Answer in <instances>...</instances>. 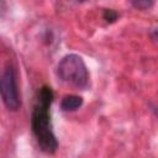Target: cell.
Returning a JSON list of instances; mask_svg holds the SVG:
<instances>
[{
    "label": "cell",
    "mask_w": 158,
    "mask_h": 158,
    "mask_svg": "<svg viewBox=\"0 0 158 158\" xmlns=\"http://www.w3.org/2000/svg\"><path fill=\"white\" fill-rule=\"evenodd\" d=\"M53 93L49 86H42L38 91L36 104L32 110L31 127L41 151L53 154L58 148V141L53 133L49 117V107Z\"/></svg>",
    "instance_id": "cell-1"
},
{
    "label": "cell",
    "mask_w": 158,
    "mask_h": 158,
    "mask_svg": "<svg viewBox=\"0 0 158 158\" xmlns=\"http://www.w3.org/2000/svg\"><path fill=\"white\" fill-rule=\"evenodd\" d=\"M57 75L64 84L78 89L86 90L89 88V72L85 62L78 54L70 53L64 56L57 65Z\"/></svg>",
    "instance_id": "cell-2"
},
{
    "label": "cell",
    "mask_w": 158,
    "mask_h": 158,
    "mask_svg": "<svg viewBox=\"0 0 158 158\" xmlns=\"http://www.w3.org/2000/svg\"><path fill=\"white\" fill-rule=\"evenodd\" d=\"M0 91L5 107L10 111H17L21 106V99L19 94L15 69L11 64H7L1 72Z\"/></svg>",
    "instance_id": "cell-3"
},
{
    "label": "cell",
    "mask_w": 158,
    "mask_h": 158,
    "mask_svg": "<svg viewBox=\"0 0 158 158\" xmlns=\"http://www.w3.org/2000/svg\"><path fill=\"white\" fill-rule=\"evenodd\" d=\"M83 105V98L79 95H65L60 101V109L63 111H75Z\"/></svg>",
    "instance_id": "cell-4"
},
{
    "label": "cell",
    "mask_w": 158,
    "mask_h": 158,
    "mask_svg": "<svg viewBox=\"0 0 158 158\" xmlns=\"http://www.w3.org/2000/svg\"><path fill=\"white\" fill-rule=\"evenodd\" d=\"M131 4H132V6H135L136 9H139V10H146V9H149L151 6H153V1H147V0H135Z\"/></svg>",
    "instance_id": "cell-5"
},
{
    "label": "cell",
    "mask_w": 158,
    "mask_h": 158,
    "mask_svg": "<svg viewBox=\"0 0 158 158\" xmlns=\"http://www.w3.org/2000/svg\"><path fill=\"white\" fill-rule=\"evenodd\" d=\"M104 17H105L106 21L112 22V21H115L117 19V14L114 10H111V9H106L105 12H104Z\"/></svg>",
    "instance_id": "cell-6"
}]
</instances>
